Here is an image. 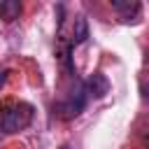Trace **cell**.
<instances>
[{
    "label": "cell",
    "mask_w": 149,
    "mask_h": 149,
    "mask_svg": "<svg viewBox=\"0 0 149 149\" xmlns=\"http://www.w3.org/2000/svg\"><path fill=\"white\" fill-rule=\"evenodd\" d=\"M33 119V107L30 105H12L7 109H2L0 114V133L5 135H12V133H19L23 130Z\"/></svg>",
    "instance_id": "obj_1"
},
{
    "label": "cell",
    "mask_w": 149,
    "mask_h": 149,
    "mask_svg": "<svg viewBox=\"0 0 149 149\" xmlns=\"http://www.w3.org/2000/svg\"><path fill=\"white\" fill-rule=\"evenodd\" d=\"M86 93H84V86H81V81L77 84V88L63 100V102H58V112H61V116L63 119H74V116H79L81 112H84V107H86Z\"/></svg>",
    "instance_id": "obj_2"
},
{
    "label": "cell",
    "mask_w": 149,
    "mask_h": 149,
    "mask_svg": "<svg viewBox=\"0 0 149 149\" xmlns=\"http://www.w3.org/2000/svg\"><path fill=\"white\" fill-rule=\"evenodd\" d=\"M81 86H84L86 98H93V100H100V98H105V95L109 93V79H107L102 72L88 74V79L81 81Z\"/></svg>",
    "instance_id": "obj_3"
},
{
    "label": "cell",
    "mask_w": 149,
    "mask_h": 149,
    "mask_svg": "<svg viewBox=\"0 0 149 149\" xmlns=\"http://www.w3.org/2000/svg\"><path fill=\"white\" fill-rule=\"evenodd\" d=\"M21 14V2L19 0H2L0 2V19L5 23H12L14 19H19Z\"/></svg>",
    "instance_id": "obj_4"
},
{
    "label": "cell",
    "mask_w": 149,
    "mask_h": 149,
    "mask_svg": "<svg viewBox=\"0 0 149 149\" xmlns=\"http://www.w3.org/2000/svg\"><path fill=\"white\" fill-rule=\"evenodd\" d=\"M86 37H88V23L84 16H77L74 30H72V44H81V42H86Z\"/></svg>",
    "instance_id": "obj_5"
},
{
    "label": "cell",
    "mask_w": 149,
    "mask_h": 149,
    "mask_svg": "<svg viewBox=\"0 0 149 149\" xmlns=\"http://www.w3.org/2000/svg\"><path fill=\"white\" fill-rule=\"evenodd\" d=\"M112 7H114V9H119V12H123V21H130V12L137 16V14H140V9H142V7H140V2H119V0H114V2H112Z\"/></svg>",
    "instance_id": "obj_6"
},
{
    "label": "cell",
    "mask_w": 149,
    "mask_h": 149,
    "mask_svg": "<svg viewBox=\"0 0 149 149\" xmlns=\"http://www.w3.org/2000/svg\"><path fill=\"white\" fill-rule=\"evenodd\" d=\"M7 74H9L7 70H0V88L5 86V81H7Z\"/></svg>",
    "instance_id": "obj_7"
},
{
    "label": "cell",
    "mask_w": 149,
    "mask_h": 149,
    "mask_svg": "<svg viewBox=\"0 0 149 149\" xmlns=\"http://www.w3.org/2000/svg\"><path fill=\"white\" fill-rule=\"evenodd\" d=\"M58 149H72V147H70V144H63V147H58Z\"/></svg>",
    "instance_id": "obj_8"
}]
</instances>
